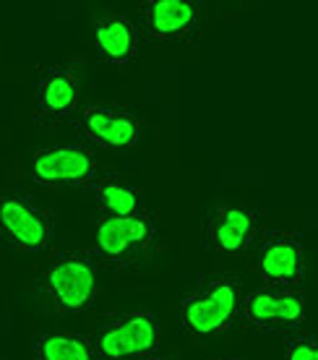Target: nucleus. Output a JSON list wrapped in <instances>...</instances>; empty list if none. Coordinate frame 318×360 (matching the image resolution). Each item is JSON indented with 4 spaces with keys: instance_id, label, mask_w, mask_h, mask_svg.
<instances>
[{
    "instance_id": "nucleus-1",
    "label": "nucleus",
    "mask_w": 318,
    "mask_h": 360,
    "mask_svg": "<svg viewBox=\"0 0 318 360\" xmlns=\"http://www.w3.org/2000/svg\"><path fill=\"white\" fill-rule=\"evenodd\" d=\"M243 295L246 292L235 274L230 271L206 274L199 288L188 292L180 303V321L185 332L196 340L227 334L240 324Z\"/></svg>"
},
{
    "instance_id": "nucleus-2",
    "label": "nucleus",
    "mask_w": 318,
    "mask_h": 360,
    "mask_svg": "<svg viewBox=\"0 0 318 360\" xmlns=\"http://www.w3.org/2000/svg\"><path fill=\"white\" fill-rule=\"evenodd\" d=\"M100 264L91 251H58L37 274V288L55 311L86 314L100 290Z\"/></svg>"
},
{
    "instance_id": "nucleus-3",
    "label": "nucleus",
    "mask_w": 318,
    "mask_h": 360,
    "mask_svg": "<svg viewBox=\"0 0 318 360\" xmlns=\"http://www.w3.org/2000/svg\"><path fill=\"white\" fill-rule=\"evenodd\" d=\"M29 175L42 188H91L97 180L112 175L107 162L89 144H53L32 154Z\"/></svg>"
},
{
    "instance_id": "nucleus-4",
    "label": "nucleus",
    "mask_w": 318,
    "mask_h": 360,
    "mask_svg": "<svg viewBox=\"0 0 318 360\" xmlns=\"http://www.w3.org/2000/svg\"><path fill=\"white\" fill-rule=\"evenodd\" d=\"M55 219L29 191H0V245L21 256L45 253L53 243Z\"/></svg>"
},
{
    "instance_id": "nucleus-5",
    "label": "nucleus",
    "mask_w": 318,
    "mask_h": 360,
    "mask_svg": "<svg viewBox=\"0 0 318 360\" xmlns=\"http://www.w3.org/2000/svg\"><path fill=\"white\" fill-rule=\"evenodd\" d=\"M157 219L149 212L131 217H105L102 214L91 233V256L100 266L107 269H128L138 264L141 256L157 240Z\"/></svg>"
},
{
    "instance_id": "nucleus-6",
    "label": "nucleus",
    "mask_w": 318,
    "mask_h": 360,
    "mask_svg": "<svg viewBox=\"0 0 318 360\" xmlns=\"http://www.w3.org/2000/svg\"><path fill=\"white\" fill-rule=\"evenodd\" d=\"M97 360H144L159 352L162 326L149 311L107 316L89 337Z\"/></svg>"
},
{
    "instance_id": "nucleus-7",
    "label": "nucleus",
    "mask_w": 318,
    "mask_h": 360,
    "mask_svg": "<svg viewBox=\"0 0 318 360\" xmlns=\"http://www.w3.org/2000/svg\"><path fill=\"white\" fill-rule=\"evenodd\" d=\"M308 319V292L300 288L261 285L243 295L240 326L248 332L295 334Z\"/></svg>"
},
{
    "instance_id": "nucleus-8",
    "label": "nucleus",
    "mask_w": 318,
    "mask_h": 360,
    "mask_svg": "<svg viewBox=\"0 0 318 360\" xmlns=\"http://www.w3.org/2000/svg\"><path fill=\"white\" fill-rule=\"evenodd\" d=\"M251 269L274 288H300L305 277V240L295 230L261 233L251 248Z\"/></svg>"
},
{
    "instance_id": "nucleus-9",
    "label": "nucleus",
    "mask_w": 318,
    "mask_h": 360,
    "mask_svg": "<svg viewBox=\"0 0 318 360\" xmlns=\"http://www.w3.org/2000/svg\"><path fill=\"white\" fill-rule=\"evenodd\" d=\"M73 123L84 141L97 152H120L138 144L141 117L128 105L91 102L84 105Z\"/></svg>"
},
{
    "instance_id": "nucleus-10",
    "label": "nucleus",
    "mask_w": 318,
    "mask_h": 360,
    "mask_svg": "<svg viewBox=\"0 0 318 360\" xmlns=\"http://www.w3.org/2000/svg\"><path fill=\"white\" fill-rule=\"evenodd\" d=\"M81 112V84L68 63L37 68L34 120L39 128H58Z\"/></svg>"
},
{
    "instance_id": "nucleus-11",
    "label": "nucleus",
    "mask_w": 318,
    "mask_h": 360,
    "mask_svg": "<svg viewBox=\"0 0 318 360\" xmlns=\"http://www.w3.org/2000/svg\"><path fill=\"white\" fill-rule=\"evenodd\" d=\"M204 8L196 0H146L141 3V34L164 45H188L201 37Z\"/></svg>"
},
{
    "instance_id": "nucleus-12",
    "label": "nucleus",
    "mask_w": 318,
    "mask_h": 360,
    "mask_svg": "<svg viewBox=\"0 0 318 360\" xmlns=\"http://www.w3.org/2000/svg\"><path fill=\"white\" fill-rule=\"evenodd\" d=\"M261 238L258 212L248 204H217L206 222V243L217 256H240Z\"/></svg>"
},
{
    "instance_id": "nucleus-13",
    "label": "nucleus",
    "mask_w": 318,
    "mask_h": 360,
    "mask_svg": "<svg viewBox=\"0 0 318 360\" xmlns=\"http://www.w3.org/2000/svg\"><path fill=\"white\" fill-rule=\"evenodd\" d=\"M91 29H94V47L107 65L128 68L136 60L141 32L126 13H97Z\"/></svg>"
},
{
    "instance_id": "nucleus-14",
    "label": "nucleus",
    "mask_w": 318,
    "mask_h": 360,
    "mask_svg": "<svg viewBox=\"0 0 318 360\" xmlns=\"http://www.w3.org/2000/svg\"><path fill=\"white\" fill-rule=\"evenodd\" d=\"M34 360H97L94 345L86 334L45 332L34 340Z\"/></svg>"
},
{
    "instance_id": "nucleus-15",
    "label": "nucleus",
    "mask_w": 318,
    "mask_h": 360,
    "mask_svg": "<svg viewBox=\"0 0 318 360\" xmlns=\"http://www.w3.org/2000/svg\"><path fill=\"white\" fill-rule=\"evenodd\" d=\"M91 193H94L97 207L105 217H131L144 212L138 191L133 186H128L126 180L115 178V175L97 180L91 186Z\"/></svg>"
},
{
    "instance_id": "nucleus-16",
    "label": "nucleus",
    "mask_w": 318,
    "mask_h": 360,
    "mask_svg": "<svg viewBox=\"0 0 318 360\" xmlns=\"http://www.w3.org/2000/svg\"><path fill=\"white\" fill-rule=\"evenodd\" d=\"M284 360H318V334H292Z\"/></svg>"
},
{
    "instance_id": "nucleus-17",
    "label": "nucleus",
    "mask_w": 318,
    "mask_h": 360,
    "mask_svg": "<svg viewBox=\"0 0 318 360\" xmlns=\"http://www.w3.org/2000/svg\"><path fill=\"white\" fill-rule=\"evenodd\" d=\"M144 360H175L173 355H167V352H154V355H149V358Z\"/></svg>"
},
{
    "instance_id": "nucleus-18",
    "label": "nucleus",
    "mask_w": 318,
    "mask_h": 360,
    "mask_svg": "<svg viewBox=\"0 0 318 360\" xmlns=\"http://www.w3.org/2000/svg\"><path fill=\"white\" fill-rule=\"evenodd\" d=\"M219 360H232V358H219Z\"/></svg>"
}]
</instances>
